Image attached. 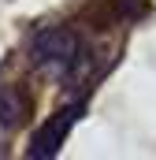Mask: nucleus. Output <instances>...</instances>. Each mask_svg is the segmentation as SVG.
<instances>
[{"label":"nucleus","mask_w":156,"mask_h":160,"mask_svg":"<svg viewBox=\"0 0 156 160\" xmlns=\"http://www.w3.org/2000/svg\"><path fill=\"white\" fill-rule=\"evenodd\" d=\"M30 60H34V67L48 71V75L71 78V75L85 71L89 52L82 48V38L71 26H41L30 38Z\"/></svg>","instance_id":"1"},{"label":"nucleus","mask_w":156,"mask_h":160,"mask_svg":"<svg viewBox=\"0 0 156 160\" xmlns=\"http://www.w3.org/2000/svg\"><path fill=\"white\" fill-rule=\"evenodd\" d=\"M22 116H26V97L19 93L15 82H4L0 75V127H15L22 123Z\"/></svg>","instance_id":"3"},{"label":"nucleus","mask_w":156,"mask_h":160,"mask_svg":"<svg viewBox=\"0 0 156 160\" xmlns=\"http://www.w3.org/2000/svg\"><path fill=\"white\" fill-rule=\"evenodd\" d=\"M78 112H82V104H71V108L56 112V116H52V119L34 134V142H30V157H34V160L56 157V153H60V145H63V138H67V134H71V127H75Z\"/></svg>","instance_id":"2"}]
</instances>
